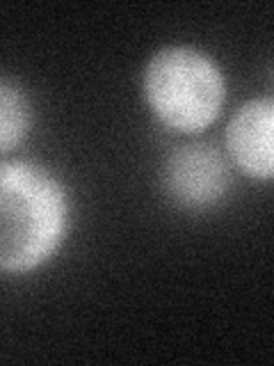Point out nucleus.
<instances>
[{"label": "nucleus", "instance_id": "obj_4", "mask_svg": "<svg viewBox=\"0 0 274 366\" xmlns=\"http://www.w3.org/2000/svg\"><path fill=\"white\" fill-rule=\"evenodd\" d=\"M224 144L228 160L243 174L270 181L274 174V101L249 99L226 124Z\"/></svg>", "mask_w": 274, "mask_h": 366}, {"label": "nucleus", "instance_id": "obj_5", "mask_svg": "<svg viewBox=\"0 0 274 366\" xmlns=\"http://www.w3.org/2000/svg\"><path fill=\"white\" fill-rule=\"evenodd\" d=\"M32 129V103L16 80L0 76V154L14 152Z\"/></svg>", "mask_w": 274, "mask_h": 366}, {"label": "nucleus", "instance_id": "obj_2", "mask_svg": "<svg viewBox=\"0 0 274 366\" xmlns=\"http://www.w3.org/2000/svg\"><path fill=\"white\" fill-rule=\"evenodd\" d=\"M142 94L165 129L197 135L222 114L226 78L208 53L194 46H165L144 66Z\"/></svg>", "mask_w": 274, "mask_h": 366}, {"label": "nucleus", "instance_id": "obj_1", "mask_svg": "<svg viewBox=\"0 0 274 366\" xmlns=\"http://www.w3.org/2000/svg\"><path fill=\"white\" fill-rule=\"evenodd\" d=\"M68 194L34 160L0 163V274H26L49 263L68 234Z\"/></svg>", "mask_w": 274, "mask_h": 366}, {"label": "nucleus", "instance_id": "obj_3", "mask_svg": "<svg viewBox=\"0 0 274 366\" xmlns=\"http://www.w3.org/2000/svg\"><path fill=\"white\" fill-rule=\"evenodd\" d=\"M163 188L178 209L206 211L231 188V169L210 142H190L169 152L163 165Z\"/></svg>", "mask_w": 274, "mask_h": 366}]
</instances>
